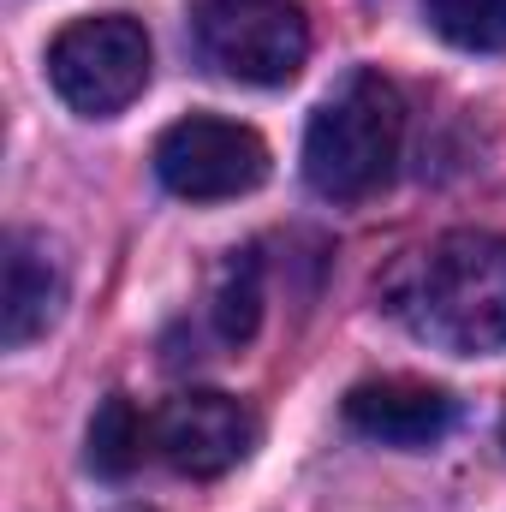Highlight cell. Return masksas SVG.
Wrapping results in <instances>:
<instances>
[{
	"label": "cell",
	"instance_id": "1",
	"mask_svg": "<svg viewBox=\"0 0 506 512\" xmlns=\"http://www.w3.org/2000/svg\"><path fill=\"white\" fill-rule=\"evenodd\" d=\"M411 334L453 358H483L506 346V239L459 227L435 239L405 268V286L393 292Z\"/></svg>",
	"mask_w": 506,
	"mask_h": 512
},
{
	"label": "cell",
	"instance_id": "2",
	"mask_svg": "<svg viewBox=\"0 0 506 512\" xmlns=\"http://www.w3.org/2000/svg\"><path fill=\"white\" fill-rule=\"evenodd\" d=\"M399 137H405L399 90L376 72H352L316 108V120L304 131V179H310V191L328 197V203L376 197L393 179Z\"/></svg>",
	"mask_w": 506,
	"mask_h": 512
},
{
	"label": "cell",
	"instance_id": "3",
	"mask_svg": "<svg viewBox=\"0 0 506 512\" xmlns=\"http://www.w3.org/2000/svg\"><path fill=\"white\" fill-rule=\"evenodd\" d=\"M48 84L54 96L84 114V120H108L131 108L149 84V36L126 12H102V18H78L48 42Z\"/></svg>",
	"mask_w": 506,
	"mask_h": 512
},
{
	"label": "cell",
	"instance_id": "4",
	"mask_svg": "<svg viewBox=\"0 0 506 512\" xmlns=\"http://www.w3.org/2000/svg\"><path fill=\"white\" fill-rule=\"evenodd\" d=\"M197 48L233 84H292L310 54V24L298 0H197L191 12Z\"/></svg>",
	"mask_w": 506,
	"mask_h": 512
},
{
	"label": "cell",
	"instance_id": "5",
	"mask_svg": "<svg viewBox=\"0 0 506 512\" xmlns=\"http://www.w3.org/2000/svg\"><path fill=\"white\" fill-rule=\"evenodd\" d=\"M155 179L173 197L191 203H221V197H245L268 179V143L239 120H215V114H191L179 126L161 131L155 143Z\"/></svg>",
	"mask_w": 506,
	"mask_h": 512
},
{
	"label": "cell",
	"instance_id": "6",
	"mask_svg": "<svg viewBox=\"0 0 506 512\" xmlns=\"http://www.w3.org/2000/svg\"><path fill=\"white\" fill-rule=\"evenodd\" d=\"M256 447V411L233 393H179L155 417V453L179 477H227Z\"/></svg>",
	"mask_w": 506,
	"mask_h": 512
},
{
	"label": "cell",
	"instance_id": "7",
	"mask_svg": "<svg viewBox=\"0 0 506 512\" xmlns=\"http://www.w3.org/2000/svg\"><path fill=\"white\" fill-rule=\"evenodd\" d=\"M346 423L381 447L417 453L453 429V399L429 382H411V376H381V382H358L346 393Z\"/></svg>",
	"mask_w": 506,
	"mask_h": 512
},
{
	"label": "cell",
	"instance_id": "8",
	"mask_svg": "<svg viewBox=\"0 0 506 512\" xmlns=\"http://www.w3.org/2000/svg\"><path fill=\"white\" fill-rule=\"evenodd\" d=\"M66 298V274L60 256L48 251L42 233H6V280H0V340L18 352L36 334L54 328Z\"/></svg>",
	"mask_w": 506,
	"mask_h": 512
},
{
	"label": "cell",
	"instance_id": "9",
	"mask_svg": "<svg viewBox=\"0 0 506 512\" xmlns=\"http://www.w3.org/2000/svg\"><path fill=\"white\" fill-rule=\"evenodd\" d=\"M155 447V423L131 405L126 393H108L90 417V471L108 477V483H126L131 471L143 465V453Z\"/></svg>",
	"mask_w": 506,
	"mask_h": 512
},
{
	"label": "cell",
	"instance_id": "10",
	"mask_svg": "<svg viewBox=\"0 0 506 512\" xmlns=\"http://www.w3.org/2000/svg\"><path fill=\"white\" fill-rule=\"evenodd\" d=\"M262 322V262L256 251H233L209 280V328L221 346H245Z\"/></svg>",
	"mask_w": 506,
	"mask_h": 512
},
{
	"label": "cell",
	"instance_id": "11",
	"mask_svg": "<svg viewBox=\"0 0 506 512\" xmlns=\"http://www.w3.org/2000/svg\"><path fill=\"white\" fill-rule=\"evenodd\" d=\"M441 42L465 54H506V0H423Z\"/></svg>",
	"mask_w": 506,
	"mask_h": 512
}]
</instances>
